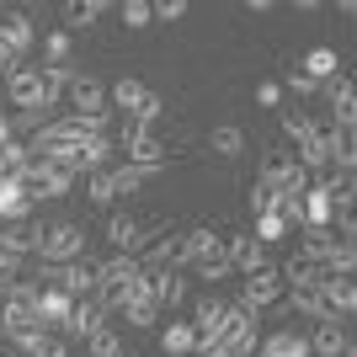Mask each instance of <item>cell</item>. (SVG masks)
<instances>
[{
	"label": "cell",
	"mask_w": 357,
	"mask_h": 357,
	"mask_svg": "<svg viewBox=\"0 0 357 357\" xmlns=\"http://www.w3.org/2000/svg\"><path fill=\"white\" fill-rule=\"evenodd\" d=\"M6 91H11V107H16V112H54V107H59V91H48V80H43L38 64L11 70V75H6Z\"/></svg>",
	"instance_id": "cell-1"
},
{
	"label": "cell",
	"mask_w": 357,
	"mask_h": 357,
	"mask_svg": "<svg viewBox=\"0 0 357 357\" xmlns=\"http://www.w3.org/2000/svg\"><path fill=\"white\" fill-rule=\"evenodd\" d=\"M11 181L38 203V197H70L80 176H70V171H59V165H48V160H27V165L11 171Z\"/></svg>",
	"instance_id": "cell-2"
},
{
	"label": "cell",
	"mask_w": 357,
	"mask_h": 357,
	"mask_svg": "<svg viewBox=\"0 0 357 357\" xmlns=\"http://www.w3.org/2000/svg\"><path fill=\"white\" fill-rule=\"evenodd\" d=\"M112 144L123 149V160H128V165H155V171H165V144L149 134L144 123L123 118V123H118V134H112Z\"/></svg>",
	"instance_id": "cell-3"
},
{
	"label": "cell",
	"mask_w": 357,
	"mask_h": 357,
	"mask_svg": "<svg viewBox=\"0 0 357 357\" xmlns=\"http://www.w3.org/2000/svg\"><path fill=\"white\" fill-rule=\"evenodd\" d=\"M86 256V229L80 224H48L43 245H38V261L43 267H64V261H80Z\"/></svg>",
	"instance_id": "cell-4"
},
{
	"label": "cell",
	"mask_w": 357,
	"mask_h": 357,
	"mask_svg": "<svg viewBox=\"0 0 357 357\" xmlns=\"http://www.w3.org/2000/svg\"><path fill=\"white\" fill-rule=\"evenodd\" d=\"M219 251L229 256V267H235L240 278H251V272H267V267H272L267 245H261V240H251V235H219Z\"/></svg>",
	"instance_id": "cell-5"
},
{
	"label": "cell",
	"mask_w": 357,
	"mask_h": 357,
	"mask_svg": "<svg viewBox=\"0 0 357 357\" xmlns=\"http://www.w3.org/2000/svg\"><path fill=\"white\" fill-rule=\"evenodd\" d=\"M43 235H48V224L11 219V224H0V251H6V256H16V261H27V256H38Z\"/></svg>",
	"instance_id": "cell-6"
},
{
	"label": "cell",
	"mask_w": 357,
	"mask_h": 357,
	"mask_svg": "<svg viewBox=\"0 0 357 357\" xmlns=\"http://www.w3.org/2000/svg\"><path fill=\"white\" fill-rule=\"evenodd\" d=\"M283 278H278V267H267V272H251V278H245V288H240V304H245V310H278V304H283Z\"/></svg>",
	"instance_id": "cell-7"
},
{
	"label": "cell",
	"mask_w": 357,
	"mask_h": 357,
	"mask_svg": "<svg viewBox=\"0 0 357 357\" xmlns=\"http://www.w3.org/2000/svg\"><path fill=\"white\" fill-rule=\"evenodd\" d=\"M219 251V229H208V224H197V229H187V235L176 240V261H171V272H192L203 256Z\"/></svg>",
	"instance_id": "cell-8"
},
{
	"label": "cell",
	"mask_w": 357,
	"mask_h": 357,
	"mask_svg": "<svg viewBox=\"0 0 357 357\" xmlns=\"http://www.w3.org/2000/svg\"><path fill=\"white\" fill-rule=\"evenodd\" d=\"M32 43H38V27H32L27 11H6V16H0V48H6V54L27 59Z\"/></svg>",
	"instance_id": "cell-9"
},
{
	"label": "cell",
	"mask_w": 357,
	"mask_h": 357,
	"mask_svg": "<svg viewBox=\"0 0 357 357\" xmlns=\"http://www.w3.org/2000/svg\"><path fill=\"white\" fill-rule=\"evenodd\" d=\"M278 278H283L288 294H320V283H326L331 272L320 267V261H304V256H288L283 267H278Z\"/></svg>",
	"instance_id": "cell-10"
},
{
	"label": "cell",
	"mask_w": 357,
	"mask_h": 357,
	"mask_svg": "<svg viewBox=\"0 0 357 357\" xmlns=\"http://www.w3.org/2000/svg\"><path fill=\"white\" fill-rule=\"evenodd\" d=\"M54 288H64L70 298H91L96 294V261H64V267H54Z\"/></svg>",
	"instance_id": "cell-11"
},
{
	"label": "cell",
	"mask_w": 357,
	"mask_h": 357,
	"mask_svg": "<svg viewBox=\"0 0 357 357\" xmlns=\"http://www.w3.org/2000/svg\"><path fill=\"white\" fill-rule=\"evenodd\" d=\"M102 320H107V314L96 310V298H75L70 314H64V326H59V342H86V336L102 326Z\"/></svg>",
	"instance_id": "cell-12"
},
{
	"label": "cell",
	"mask_w": 357,
	"mask_h": 357,
	"mask_svg": "<svg viewBox=\"0 0 357 357\" xmlns=\"http://www.w3.org/2000/svg\"><path fill=\"white\" fill-rule=\"evenodd\" d=\"M134 278H139V261L123 256V251H112L107 261H96V294H118V288H128Z\"/></svg>",
	"instance_id": "cell-13"
},
{
	"label": "cell",
	"mask_w": 357,
	"mask_h": 357,
	"mask_svg": "<svg viewBox=\"0 0 357 357\" xmlns=\"http://www.w3.org/2000/svg\"><path fill=\"white\" fill-rule=\"evenodd\" d=\"M144 288H149V298L160 304V310H181L187 304V278L181 272H144Z\"/></svg>",
	"instance_id": "cell-14"
},
{
	"label": "cell",
	"mask_w": 357,
	"mask_h": 357,
	"mask_svg": "<svg viewBox=\"0 0 357 357\" xmlns=\"http://www.w3.org/2000/svg\"><path fill=\"white\" fill-rule=\"evenodd\" d=\"M294 235H298V251H294V256H304V261H320V267H326V256L336 251L331 224H298Z\"/></svg>",
	"instance_id": "cell-15"
},
{
	"label": "cell",
	"mask_w": 357,
	"mask_h": 357,
	"mask_svg": "<svg viewBox=\"0 0 357 357\" xmlns=\"http://www.w3.org/2000/svg\"><path fill=\"white\" fill-rule=\"evenodd\" d=\"M134 261H139V272H165L171 261H176V235H171V229L160 224V229L149 235V245L134 256Z\"/></svg>",
	"instance_id": "cell-16"
},
{
	"label": "cell",
	"mask_w": 357,
	"mask_h": 357,
	"mask_svg": "<svg viewBox=\"0 0 357 357\" xmlns=\"http://www.w3.org/2000/svg\"><path fill=\"white\" fill-rule=\"evenodd\" d=\"M64 96H70L75 112H107V86L96 80V75H75Z\"/></svg>",
	"instance_id": "cell-17"
},
{
	"label": "cell",
	"mask_w": 357,
	"mask_h": 357,
	"mask_svg": "<svg viewBox=\"0 0 357 357\" xmlns=\"http://www.w3.org/2000/svg\"><path fill=\"white\" fill-rule=\"evenodd\" d=\"M310 342V357H342L347 347H352V336H347L342 320H326V326H314V336H304Z\"/></svg>",
	"instance_id": "cell-18"
},
{
	"label": "cell",
	"mask_w": 357,
	"mask_h": 357,
	"mask_svg": "<svg viewBox=\"0 0 357 357\" xmlns=\"http://www.w3.org/2000/svg\"><path fill=\"white\" fill-rule=\"evenodd\" d=\"M70 304H75V298L64 294V288H43V294H38V326H43L48 336H54V331L64 326V314H70Z\"/></svg>",
	"instance_id": "cell-19"
},
{
	"label": "cell",
	"mask_w": 357,
	"mask_h": 357,
	"mask_svg": "<svg viewBox=\"0 0 357 357\" xmlns=\"http://www.w3.org/2000/svg\"><path fill=\"white\" fill-rule=\"evenodd\" d=\"M320 298H326V310L336 314V320H347V314L357 310V288H352V278H326V283H320Z\"/></svg>",
	"instance_id": "cell-20"
},
{
	"label": "cell",
	"mask_w": 357,
	"mask_h": 357,
	"mask_svg": "<svg viewBox=\"0 0 357 357\" xmlns=\"http://www.w3.org/2000/svg\"><path fill=\"white\" fill-rule=\"evenodd\" d=\"M160 176V171H155V165H128V160H118L112 165V171H107V181H112V192H139V187H149V181Z\"/></svg>",
	"instance_id": "cell-21"
},
{
	"label": "cell",
	"mask_w": 357,
	"mask_h": 357,
	"mask_svg": "<svg viewBox=\"0 0 357 357\" xmlns=\"http://www.w3.org/2000/svg\"><path fill=\"white\" fill-rule=\"evenodd\" d=\"M256 357H310V342L294 336V331H272L256 342Z\"/></svg>",
	"instance_id": "cell-22"
},
{
	"label": "cell",
	"mask_w": 357,
	"mask_h": 357,
	"mask_svg": "<svg viewBox=\"0 0 357 357\" xmlns=\"http://www.w3.org/2000/svg\"><path fill=\"white\" fill-rule=\"evenodd\" d=\"M283 314H304V320H314V326H326V320H336V314L326 310V298L320 294H283V304H278Z\"/></svg>",
	"instance_id": "cell-23"
},
{
	"label": "cell",
	"mask_w": 357,
	"mask_h": 357,
	"mask_svg": "<svg viewBox=\"0 0 357 357\" xmlns=\"http://www.w3.org/2000/svg\"><path fill=\"white\" fill-rule=\"evenodd\" d=\"M112 6L107 0H70L64 6V32H86V27H96V16H107Z\"/></svg>",
	"instance_id": "cell-24"
},
{
	"label": "cell",
	"mask_w": 357,
	"mask_h": 357,
	"mask_svg": "<svg viewBox=\"0 0 357 357\" xmlns=\"http://www.w3.org/2000/svg\"><path fill=\"white\" fill-rule=\"evenodd\" d=\"M208 149L219 155V160H235V155H245V128L240 123H219L208 134Z\"/></svg>",
	"instance_id": "cell-25"
},
{
	"label": "cell",
	"mask_w": 357,
	"mask_h": 357,
	"mask_svg": "<svg viewBox=\"0 0 357 357\" xmlns=\"http://www.w3.org/2000/svg\"><path fill=\"white\" fill-rule=\"evenodd\" d=\"M314 128H320V123H314L304 107H283V134H288V144H294V149L314 144Z\"/></svg>",
	"instance_id": "cell-26"
},
{
	"label": "cell",
	"mask_w": 357,
	"mask_h": 357,
	"mask_svg": "<svg viewBox=\"0 0 357 357\" xmlns=\"http://www.w3.org/2000/svg\"><path fill=\"white\" fill-rule=\"evenodd\" d=\"M288 171H294V155H288V149H267V155H261L256 181H261V187H272V192H283V176H288Z\"/></svg>",
	"instance_id": "cell-27"
},
{
	"label": "cell",
	"mask_w": 357,
	"mask_h": 357,
	"mask_svg": "<svg viewBox=\"0 0 357 357\" xmlns=\"http://www.w3.org/2000/svg\"><path fill=\"white\" fill-rule=\"evenodd\" d=\"M160 347L171 357H187V352H197V331H192V320H171V326L160 331Z\"/></svg>",
	"instance_id": "cell-28"
},
{
	"label": "cell",
	"mask_w": 357,
	"mask_h": 357,
	"mask_svg": "<svg viewBox=\"0 0 357 357\" xmlns=\"http://www.w3.org/2000/svg\"><path fill=\"white\" fill-rule=\"evenodd\" d=\"M32 213V197L22 192V187H16L11 176L0 181V224H11V219H27Z\"/></svg>",
	"instance_id": "cell-29"
},
{
	"label": "cell",
	"mask_w": 357,
	"mask_h": 357,
	"mask_svg": "<svg viewBox=\"0 0 357 357\" xmlns=\"http://www.w3.org/2000/svg\"><path fill=\"white\" fill-rule=\"evenodd\" d=\"M86 352H91V357H123V336H118V326H112V320H102V326L86 336Z\"/></svg>",
	"instance_id": "cell-30"
},
{
	"label": "cell",
	"mask_w": 357,
	"mask_h": 357,
	"mask_svg": "<svg viewBox=\"0 0 357 357\" xmlns=\"http://www.w3.org/2000/svg\"><path fill=\"white\" fill-rule=\"evenodd\" d=\"M160 304H155V298H128V304H123V320H128V326L134 331H155L160 326Z\"/></svg>",
	"instance_id": "cell-31"
},
{
	"label": "cell",
	"mask_w": 357,
	"mask_h": 357,
	"mask_svg": "<svg viewBox=\"0 0 357 357\" xmlns=\"http://www.w3.org/2000/svg\"><path fill=\"white\" fill-rule=\"evenodd\" d=\"M298 70L310 75V80H331V75H342V59H336V48H310Z\"/></svg>",
	"instance_id": "cell-32"
},
{
	"label": "cell",
	"mask_w": 357,
	"mask_h": 357,
	"mask_svg": "<svg viewBox=\"0 0 357 357\" xmlns=\"http://www.w3.org/2000/svg\"><path fill=\"white\" fill-rule=\"evenodd\" d=\"M107 102H112V107H118V112H123V118H128V112H134V107L144 102V86L123 75V80H112V86H107Z\"/></svg>",
	"instance_id": "cell-33"
},
{
	"label": "cell",
	"mask_w": 357,
	"mask_h": 357,
	"mask_svg": "<svg viewBox=\"0 0 357 357\" xmlns=\"http://www.w3.org/2000/svg\"><path fill=\"white\" fill-rule=\"evenodd\" d=\"M229 272H235V267H229V256H224V251H213V256H203V261L192 267V278H203V283L213 288V283H224Z\"/></svg>",
	"instance_id": "cell-34"
},
{
	"label": "cell",
	"mask_w": 357,
	"mask_h": 357,
	"mask_svg": "<svg viewBox=\"0 0 357 357\" xmlns=\"http://www.w3.org/2000/svg\"><path fill=\"white\" fill-rule=\"evenodd\" d=\"M128 118H134V123H144V128H155V123L165 118V96H155V91H144V102H139L134 112H128Z\"/></svg>",
	"instance_id": "cell-35"
},
{
	"label": "cell",
	"mask_w": 357,
	"mask_h": 357,
	"mask_svg": "<svg viewBox=\"0 0 357 357\" xmlns=\"http://www.w3.org/2000/svg\"><path fill=\"white\" fill-rule=\"evenodd\" d=\"M70 48L75 43H70V32H64V27L48 32V38H43V64H70Z\"/></svg>",
	"instance_id": "cell-36"
},
{
	"label": "cell",
	"mask_w": 357,
	"mask_h": 357,
	"mask_svg": "<svg viewBox=\"0 0 357 357\" xmlns=\"http://www.w3.org/2000/svg\"><path fill=\"white\" fill-rule=\"evenodd\" d=\"M86 197L96 203V208H112V203H118V192H112L107 171H91V181H86Z\"/></svg>",
	"instance_id": "cell-37"
},
{
	"label": "cell",
	"mask_w": 357,
	"mask_h": 357,
	"mask_svg": "<svg viewBox=\"0 0 357 357\" xmlns=\"http://www.w3.org/2000/svg\"><path fill=\"white\" fill-rule=\"evenodd\" d=\"M288 235V224L278 219V213H261V219L251 224V240H261V245H272V240H283Z\"/></svg>",
	"instance_id": "cell-38"
},
{
	"label": "cell",
	"mask_w": 357,
	"mask_h": 357,
	"mask_svg": "<svg viewBox=\"0 0 357 357\" xmlns=\"http://www.w3.org/2000/svg\"><path fill=\"white\" fill-rule=\"evenodd\" d=\"M48 342V331L43 326H27V331H11V347H16V357H32L38 347Z\"/></svg>",
	"instance_id": "cell-39"
},
{
	"label": "cell",
	"mask_w": 357,
	"mask_h": 357,
	"mask_svg": "<svg viewBox=\"0 0 357 357\" xmlns=\"http://www.w3.org/2000/svg\"><path fill=\"white\" fill-rule=\"evenodd\" d=\"M155 16H149V0H123V27L128 32H144Z\"/></svg>",
	"instance_id": "cell-40"
},
{
	"label": "cell",
	"mask_w": 357,
	"mask_h": 357,
	"mask_svg": "<svg viewBox=\"0 0 357 357\" xmlns=\"http://www.w3.org/2000/svg\"><path fill=\"white\" fill-rule=\"evenodd\" d=\"M283 86L294 91V96H320V80H310L304 70H288V75H283Z\"/></svg>",
	"instance_id": "cell-41"
},
{
	"label": "cell",
	"mask_w": 357,
	"mask_h": 357,
	"mask_svg": "<svg viewBox=\"0 0 357 357\" xmlns=\"http://www.w3.org/2000/svg\"><path fill=\"white\" fill-rule=\"evenodd\" d=\"M251 213H256V219H261V213H278V192L256 181V187H251Z\"/></svg>",
	"instance_id": "cell-42"
},
{
	"label": "cell",
	"mask_w": 357,
	"mask_h": 357,
	"mask_svg": "<svg viewBox=\"0 0 357 357\" xmlns=\"http://www.w3.org/2000/svg\"><path fill=\"white\" fill-rule=\"evenodd\" d=\"M149 16H155V22H181V16H187V0H155Z\"/></svg>",
	"instance_id": "cell-43"
},
{
	"label": "cell",
	"mask_w": 357,
	"mask_h": 357,
	"mask_svg": "<svg viewBox=\"0 0 357 357\" xmlns=\"http://www.w3.org/2000/svg\"><path fill=\"white\" fill-rule=\"evenodd\" d=\"M256 102H261V107H278V102H283V86H278V80H261V86H256Z\"/></svg>",
	"instance_id": "cell-44"
},
{
	"label": "cell",
	"mask_w": 357,
	"mask_h": 357,
	"mask_svg": "<svg viewBox=\"0 0 357 357\" xmlns=\"http://www.w3.org/2000/svg\"><path fill=\"white\" fill-rule=\"evenodd\" d=\"M11 139H16V128H11V112H0V149L11 144Z\"/></svg>",
	"instance_id": "cell-45"
},
{
	"label": "cell",
	"mask_w": 357,
	"mask_h": 357,
	"mask_svg": "<svg viewBox=\"0 0 357 357\" xmlns=\"http://www.w3.org/2000/svg\"><path fill=\"white\" fill-rule=\"evenodd\" d=\"M187 357H219V352H208V347H197V352H187Z\"/></svg>",
	"instance_id": "cell-46"
},
{
	"label": "cell",
	"mask_w": 357,
	"mask_h": 357,
	"mask_svg": "<svg viewBox=\"0 0 357 357\" xmlns=\"http://www.w3.org/2000/svg\"><path fill=\"white\" fill-rule=\"evenodd\" d=\"M6 176H11V165H6V160H0V181H6Z\"/></svg>",
	"instance_id": "cell-47"
},
{
	"label": "cell",
	"mask_w": 357,
	"mask_h": 357,
	"mask_svg": "<svg viewBox=\"0 0 357 357\" xmlns=\"http://www.w3.org/2000/svg\"><path fill=\"white\" fill-rule=\"evenodd\" d=\"M342 357H357V347H347V352H342Z\"/></svg>",
	"instance_id": "cell-48"
}]
</instances>
